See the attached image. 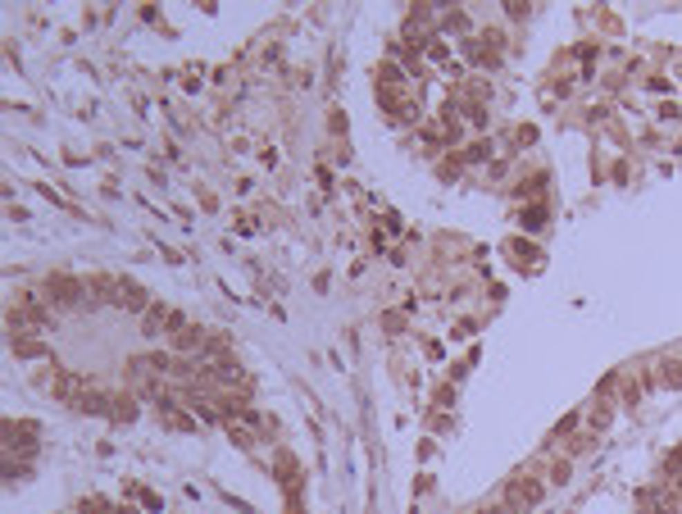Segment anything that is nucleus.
Instances as JSON below:
<instances>
[{
	"label": "nucleus",
	"instance_id": "17",
	"mask_svg": "<svg viewBox=\"0 0 682 514\" xmlns=\"http://www.w3.org/2000/svg\"><path fill=\"white\" fill-rule=\"evenodd\" d=\"M569 473H574V464H569V459H555V464H551V482H555V487H564V482H569Z\"/></svg>",
	"mask_w": 682,
	"mask_h": 514
},
{
	"label": "nucleus",
	"instance_id": "10",
	"mask_svg": "<svg viewBox=\"0 0 682 514\" xmlns=\"http://www.w3.org/2000/svg\"><path fill=\"white\" fill-rule=\"evenodd\" d=\"M655 383L669 387V392H682V360H660V369H655Z\"/></svg>",
	"mask_w": 682,
	"mask_h": 514
},
{
	"label": "nucleus",
	"instance_id": "6",
	"mask_svg": "<svg viewBox=\"0 0 682 514\" xmlns=\"http://www.w3.org/2000/svg\"><path fill=\"white\" fill-rule=\"evenodd\" d=\"M87 287H91V296H100V301H105V305H123V278L96 274V278H87Z\"/></svg>",
	"mask_w": 682,
	"mask_h": 514
},
{
	"label": "nucleus",
	"instance_id": "18",
	"mask_svg": "<svg viewBox=\"0 0 682 514\" xmlns=\"http://www.w3.org/2000/svg\"><path fill=\"white\" fill-rule=\"evenodd\" d=\"M578 428V415H569V419H560V428H555L551 432V441H560V437H569V432H574Z\"/></svg>",
	"mask_w": 682,
	"mask_h": 514
},
{
	"label": "nucleus",
	"instance_id": "15",
	"mask_svg": "<svg viewBox=\"0 0 682 514\" xmlns=\"http://www.w3.org/2000/svg\"><path fill=\"white\" fill-rule=\"evenodd\" d=\"M128 496H137V501L146 505V510H151V514H160V510H164L160 492H146V487H137V482H128Z\"/></svg>",
	"mask_w": 682,
	"mask_h": 514
},
{
	"label": "nucleus",
	"instance_id": "1",
	"mask_svg": "<svg viewBox=\"0 0 682 514\" xmlns=\"http://www.w3.org/2000/svg\"><path fill=\"white\" fill-rule=\"evenodd\" d=\"M41 296L50 301V305H59V310H82V305H96V301H91V287L82 283V278H73V274H46Z\"/></svg>",
	"mask_w": 682,
	"mask_h": 514
},
{
	"label": "nucleus",
	"instance_id": "3",
	"mask_svg": "<svg viewBox=\"0 0 682 514\" xmlns=\"http://www.w3.org/2000/svg\"><path fill=\"white\" fill-rule=\"evenodd\" d=\"M37 455V423L28 419H5V459L23 464V459Z\"/></svg>",
	"mask_w": 682,
	"mask_h": 514
},
{
	"label": "nucleus",
	"instance_id": "20",
	"mask_svg": "<svg viewBox=\"0 0 682 514\" xmlns=\"http://www.w3.org/2000/svg\"><path fill=\"white\" fill-rule=\"evenodd\" d=\"M646 87H650V91H669L673 82H669V77H646Z\"/></svg>",
	"mask_w": 682,
	"mask_h": 514
},
{
	"label": "nucleus",
	"instance_id": "12",
	"mask_svg": "<svg viewBox=\"0 0 682 514\" xmlns=\"http://www.w3.org/2000/svg\"><path fill=\"white\" fill-rule=\"evenodd\" d=\"M109 415L119 419V423H132V419H137V396L119 392V396H114V405H109Z\"/></svg>",
	"mask_w": 682,
	"mask_h": 514
},
{
	"label": "nucleus",
	"instance_id": "11",
	"mask_svg": "<svg viewBox=\"0 0 682 514\" xmlns=\"http://www.w3.org/2000/svg\"><path fill=\"white\" fill-rule=\"evenodd\" d=\"M609 423H614V405H605V401H596V410L587 415V432H609Z\"/></svg>",
	"mask_w": 682,
	"mask_h": 514
},
{
	"label": "nucleus",
	"instance_id": "7",
	"mask_svg": "<svg viewBox=\"0 0 682 514\" xmlns=\"http://www.w3.org/2000/svg\"><path fill=\"white\" fill-rule=\"evenodd\" d=\"M169 318H173V310L164 305V301H155V305L141 314V332H146V337H164V332H169Z\"/></svg>",
	"mask_w": 682,
	"mask_h": 514
},
{
	"label": "nucleus",
	"instance_id": "22",
	"mask_svg": "<svg viewBox=\"0 0 682 514\" xmlns=\"http://www.w3.org/2000/svg\"><path fill=\"white\" fill-rule=\"evenodd\" d=\"M678 510H682V496H678Z\"/></svg>",
	"mask_w": 682,
	"mask_h": 514
},
{
	"label": "nucleus",
	"instance_id": "21",
	"mask_svg": "<svg viewBox=\"0 0 682 514\" xmlns=\"http://www.w3.org/2000/svg\"><path fill=\"white\" fill-rule=\"evenodd\" d=\"M487 514H523V510H519V505H509V501H505V505H496V510H487Z\"/></svg>",
	"mask_w": 682,
	"mask_h": 514
},
{
	"label": "nucleus",
	"instance_id": "14",
	"mask_svg": "<svg viewBox=\"0 0 682 514\" xmlns=\"http://www.w3.org/2000/svg\"><path fill=\"white\" fill-rule=\"evenodd\" d=\"M460 160H464V164H482V160H491V142L482 137V142L464 146V151H460Z\"/></svg>",
	"mask_w": 682,
	"mask_h": 514
},
{
	"label": "nucleus",
	"instance_id": "2",
	"mask_svg": "<svg viewBox=\"0 0 682 514\" xmlns=\"http://www.w3.org/2000/svg\"><path fill=\"white\" fill-rule=\"evenodd\" d=\"M41 328H50V314H46V305L32 301V296H19V301L5 310V332H14V337H37Z\"/></svg>",
	"mask_w": 682,
	"mask_h": 514
},
{
	"label": "nucleus",
	"instance_id": "4",
	"mask_svg": "<svg viewBox=\"0 0 682 514\" xmlns=\"http://www.w3.org/2000/svg\"><path fill=\"white\" fill-rule=\"evenodd\" d=\"M505 501L519 505V510H537V505L546 501V482H537V478H514V482H509V492H505Z\"/></svg>",
	"mask_w": 682,
	"mask_h": 514
},
{
	"label": "nucleus",
	"instance_id": "9",
	"mask_svg": "<svg viewBox=\"0 0 682 514\" xmlns=\"http://www.w3.org/2000/svg\"><path fill=\"white\" fill-rule=\"evenodd\" d=\"M155 301H151V292L141 283H132V278H123V310H132V314H146Z\"/></svg>",
	"mask_w": 682,
	"mask_h": 514
},
{
	"label": "nucleus",
	"instance_id": "16",
	"mask_svg": "<svg viewBox=\"0 0 682 514\" xmlns=\"http://www.w3.org/2000/svg\"><path fill=\"white\" fill-rule=\"evenodd\" d=\"M223 428H227V437L237 441V446H255V441H260V432L246 428V423H223Z\"/></svg>",
	"mask_w": 682,
	"mask_h": 514
},
{
	"label": "nucleus",
	"instance_id": "5",
	"mask_svg": "<svg viewBox=\"0 0 682 514\" xmlns=\"http://www.w3.org/2000/svg\"><path fill=\"white\" fill-rule=\"evenodd\" d=\"M205 346H209V332H200V328H182L178 337H169V350L173 355H205Z\"/></svg>",
	"mask_w": 682,
	"mask_h": 514
},
{
	"label": "nucleus",
	"instance_id": "8",
	"mask_svg": "<svg viewBox=\"0 0 682 514\" xmlns=\"http://www.w3.org/2000/svg\"><path fill=\"white\" fill-rule=\"evenodd\" d=\"M109 405H114V396H105L100 387L87 383V392L73 401V410H77V415H109Z\"/></svg>",
	"mask_w": 682,
	"mask_h": 514
},
{
	"label": "nucleus",
	"instance_id": "19",
	"mask_svg": "<svg viewBox=\"0 0 682 514\" xmlns=\"http://www.w3.org/2000/svg\"><path fill=\"white\" fill-rule=\"evenodd\" d=\"M428 55H433V59H442V64H446V59H451V46H442V41H433V46H428Z\"/></svg>",
	"mask_w": 682,
	"mask_h": 514
},
{
	"label": "nucleus",
	"instance_id": "13",
	"mask_svg": "<svg viewBox=\"0 0 682 514\" xmlns=\"http://www.w3.org/2000/svg\"><path fill=\"white\" fill-rule=\"evenodd\" d=\"M10 346H14V355H19V360H37V355H50V350H46V341H32V337H10Z\"/></svg>",
	"mask_w": 682,
	"mask_h": 514
}]
</instances>
